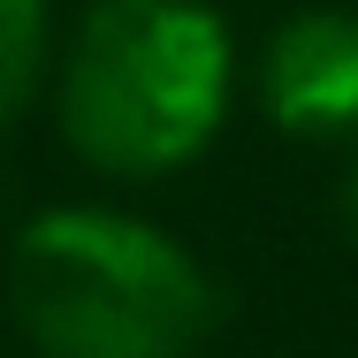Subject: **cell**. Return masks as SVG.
Here are the masks:
<instances>
[{
	"label": "cell",
	"mask_w": 358,
	"mask_h": 358,
	"mask_svg": "<svg viewBox=\"0 0 358 358\" xmlns=\"http://www.w3.org/2000/svg\"><path fill=\"white\" fill-rule=\"evenodd\" d=\"M229 31L206 0H99L62 62V138L99 176H168L221 130Z\"/></svg>",
	"instance_id": "cell-2"
},
{
	"label": "cell",
	"mask_w": 358,
	"mask_h": 358,
	"mask_svg": "<svg viewBox=\"0 0 358 358\" xmlns=\"http://www.w3.org/2000/svg\"><path fill=\"white\" fill-rule=\"evenodd\" d=\"M259 99L289 138H351L358 130V15L305 8L259 54Z\"/></svg>",
	"instance_id": "cell-3"
},
{
	"label": "cell",
	"mask_w": 358,
	"mask_h": 358,
	"mask_svg": "<svg viewBox=\"0 0 358 358\" xmlns=\"http://www.w3.org/2000/svg\"><path fill=\"white\" fill-rule=\"evenodd\" d=\"M343 221L358 229V160H351V176H343Z\"/></svg>",
	"instance_id": "cell-5"
},
{
	"label": "cell",
	"mask_w": 358,
	"mask_h": 358,
	"mask_svg": "<svg viewBox=\"0 0 358 358\" xmlns=\"http://www.w3.org/2000/svg\"><path fill=\"white\" fill-rule=\"evenodd\" d=\"M8 305L38 358H191L221 313L168 229L107 206L31 221L8 252Z\"/></svg>",
	"instance_id": "cell-1"
},
{
	"label": "cell",
	"mask_w": 358,
	"mask_h": 358,
	"mask_svg": "<svg viewBox=\"0 0 358 358\" xmlns=\"http://www.w3.org/2000/svg\"><path fill=\"white\" fill-rule=\"evenodd\" d=\"M46 76V0H0V130L38 99Z\"/></svg>",
	"instance_id": "cell-4"
}]
</instances>
